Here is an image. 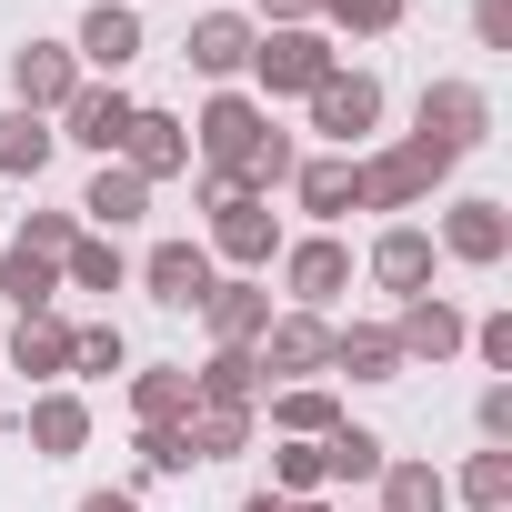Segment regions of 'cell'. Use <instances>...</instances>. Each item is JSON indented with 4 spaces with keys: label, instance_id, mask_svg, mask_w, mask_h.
I'll return each instance as SVG.
<instances>
[{
    "label": "cell",
    "instance_id": "22",
    "mask_svg": "<svg viewBox=\"0 0 512 512\" xmlns=\"http://www.w3.org/2000/svg\"><path fill=\"white\" fill-rule=\"evenodd\" d=\"M332 372H352V382H402L392 322H332Z\"/></svg>",
    "mask_w": 512,
    "mask_h": 512
},
{
    "label": "cell",
    "instance_id": "1",
    "mask_svg": "<svg viewBox=\"0 0 512 512\" xmlns=\"http://www.w3.org/2000/svg\"><path fill=\"white\" fill-rule=\"evenodd\" d=\"M191 151H201V171H221V181H241V191H292V131H272V111L251 101V91H211L201 101V121H191Z\"/></svg>",
    "mask_w": 512,
    "mask_h": 512
},
{
    "label": "cell",
    "instance_id": "4",
    "mask_svg": "<svg viewBox=\"0 0 512 512\" xmlns=\"http://www.w3.org/2000/svg\"><path fill=\"white\" fill-rule=\"evenodd\" d=\"M332 71H342V51H332V31H322V21H302V31H262V41H251V81H262L272 101H282V91H292V101H312Z\"/></svg>",
    "mask_w": 512,
    "mask_h": 512
},
{
    "label": "cell",
    "instance_id": "40",
    "mask_svg": "<svg viewBox=\"0 0 512 512\" xmlns=\"http://www.w3.org/2000/svg\"><path fill=\"white\" fill-rule=\"evenodd\" d=\"M141 472H191V442L181 432H141Z\"/></svg>",
    "mask_w": 512,
    "mask_h": 512
},
{
    "label": "cell",
    "instance_id": "2",
    "mask_svg": "<svg viewBox=\"0 0 512 512\" xmlns=\"http://www.w3.org/2000/svg\"><path fill=\"white\" fill-rule=\"evenodd\" d=\"M201 211H211V251H221V262L272 272V251H282V211H272L262 191H241V181L201 171Z\"/></svg>",
    "mask_w": 512,
    "mask_h": 512
},
{
    "label": "cell",
    "instance_id": "15",
    "mask_svg": "<svg viewBox=\"0 0 512 512\" xmlns=\"http://www.w3.org/2000/svg\"><path fill=\"white\" fill-rule=\"evenodd\" d=\"M201 322H211V352H251L272 332V282H211V302H201Z\"/></svg>",
    "mask_w": 512,
    "mask_h": 512
},
{
    "label": "cell",
    "instance_id": "12",
    "mask_svg": "<svg viewBox=\"0 0 512 512\" xmlns=\"http://www.w3.org/2000/svg\"><path fill=\"white\" fill-rule=\"evenodd\" d=\"M131 181H171V171H191V121L181 111H131V131H121V151H111Z\"/></svg>",
    "mask_w": 512,
    "mask_h": 512
},
{
    "label": "cell",
    "instance_id": "20",
    "mask_svg": "<svg viewBox=\"0 0 512 512\" xmlns=\"http://www.w3.org/2000/svg\"><path fill=\"white\" fill-rule=\"evenodd\" d=\"M342 422H352V412H342L332 382H282V392H272V432H282V442H332Z\"/></svg>",
    "mask_w": 512,
    "mask_h": 512
},
{
    "label": "cell",
    "instance_id": "32",
    "mask_svg": "<svg viewBox=\"0 0 512 512\" xmlns=\"http://www.w3.org/2000/svg\"><path fill=\"white\" fill-rule=\"evenodd\" d=\"M382 462H392V442H382V432H362V422H342V432L322 442V472H332V482H372Z\"/></svg>",
    "mask_w": 512,
    "mask_h": 512
},
{
    "label": "cell",
    "instance_id": "11",
    "mask_svg": "<svg viewBox=\"0 0 512 512\" xmlns=\"http://www.w3.org/2000/svg\"><path fill=\"white\" fill-rule=\"evenodd\" d=\"M71 91H81L71 41H21V51H11V111H41V121H51Z\"/></svg>",
    "mask_w": 512,
    "mask_h": 512
},
{
    "label": "cell",
    "instance_id": "7",
    "mask_svg": "<svg viewBox=\"0 0 512 512\" xmlns=\"http://www.w3.org/2000/svg\"><path fill=\"white\" fill-rule=\"evenodd\" d=\"M282 292H292V312H332V302L352 292V251H342L332 231L282 241Z\"/></svg>",
    "mask_w": 512,
    "mask_h": 512
},
{
    "label": "cell",
    "instance_id": "41",
    "mask_svg": "<svg viewBox=\"0 0 512 512\" xmlns=\"http://www.w3.org/2000/svg\"><path fill=\"white\" fill-rule=\"evenodd\" d=\"M302 21H322V0H262V31H302Z\"/></svg>",
    "mask_w": 512,
    "mask_h": 512
},
{
    "label": "cell",
    "instance_id": "14",
    "mask_svg": "<svg viewBox=\"0 0 512 512\" xmlns=\"http://www.w3.org/2000/svg\"><path fill=\"white\" fill-rule=\"evenodd\" d=\"M141 282H151L161 312H201V302H211V251H201V241H151V251H141Z\"/></svg>",
    "mask_w": 512,
    "mask_h": 512
},
{
    "label": "cell",
    "instance_id": "27",
    "mask_svg": "<svg viewBox=\"0 0 512 512\" xmlns=\"http://www.w3.org/2000/svg\"><path fill=\"white\" fill-rule=\"evenodd\" d=\"M372 492H382V512H452V482L432 462H402V452L372 472Z\"/></svg>",
    "mask_w": 512,
    "mask_h": 512
},
{
    "label": "cell",
    "instance_id": "3",
    "mask_svg": "<svg viewBox=\"0 0 512 512\" xmlns=\"http://www.w3.org/2000/svg\"><path fill=\"white\" fill-rule=\"evenodd\" d=\"M442 181H452V151H432V141L352 151V191H362V211H422Z\"/></svg>",
    "mask_w": 512,
    "mask_h": 512
},
{
    "label": "cell",
    "instance_id": "9",
    "mask_svg": "<svg viewBox=\"0 0 512 512\" xmlns=\"http://www.w3.org/2000/svg\"><path fill=\"white\" fill-rule=\"evenodd\" d=\"M131 111H141V101H131V91H121V81H81V91H71V101H61V111H51V131H61V141H81V151H101V161H111V151H121V131H131Z\"/></svg>",
    "mask_w": 512,
    "mask_h": 512
},
{
    "label": "cell",
    "instance_id": "44",
    "mask_svg": "<svg viewBox=\"0 0 512 512\" xmlns=\"http://www.w3.org/2000/svg\"><path fill=\"white\" fill-rule=\"evenodd\" d=\"M282 512H332V502H322V492H312V502H282Z\"/></svg>",
    "mask_w": 512,
    "mask_h": 512
},
{
    "label": "cell",
    "instance_id": "36",
    "mask_svg": "<svg viewBox=\"0 0 512 512\" xmlns=\"http://www.w3.org/2000/svg\"><path fill=\"white\" fill-rule=\"evenodd\" d=\"M402 11H412V0H322V21H332V31H352V41L402 31Z\"/></svg>",
    "mask_w": 512,
    "mask_h": 512
},
{
    "label": "cell",
    "instance_id": "31",
    "mask_svg": "<svg viewBox=\"0 0 512 512\" xmlns=\"http://www.w3.org/2000/svg\"><path fill=\"white\" fill-rule=\"evenodd\" d=\"M181 442H191V462H231V452L251 442V412H221V402H191Z\"/></svg>",
    "mask_w": 512,
    "mask_h": 512
},
{
    "label": "cell",
    "instance_id": "8",
    "mask_svg": "<svg viewBox=\"0 0 512 512\" xmlns=\"http://www.w3.org/2000/svg\"><path fill=\"white\" fill-rule=\"evenodd\" d=\"M71 61H81V81H121V71L141 61V11H131V0H91Z\"/></svg>",
    "mask_w": 512,
    "mask_h": 512
},
{
    "label": "cell",
    "instance_id": "21",
    "mask_svg": "<svg viewBox=\"0 0 512 512\" xmlns=\"http://www.w3.org/2000/svg\"><path fill=\"white\" fill-rule=\"evenodd\" d=\"M292 201L332 231L342 211H362V191H352V151H322V161H292Z\"/></svg>",
    "mask_w": 512,
    "mask_h": 512
},
{
    "label": "cell",
    "instance_id": "23",
    "mask_svg": "<svg viewBox=\"0 0 512 512\" xmlns=\"http://www.w3.org/2000/svg\"><path fill=\"white\" fill-rule=\"evenodd\" d=\"M131 422H141V432H181V422H191V362L131 372Z\"/></svg>",
    "mask_w": 512,
    "mask_h": 512
},
{
    "label": "cell",
    "instance_id": "24",
    "mask_svg": "<svg viewBox=\"0 0 512 512\" xmlns=\"http://www.w3.org/2000/svg\"><path fill=\"white\" fill-rule=\"evenodd\" d=\"M11 372L61 382V372H71V322H61V312H21V332H11Z\"/></svg>",
    "mask_w": 512,
    "mask_h": 512
},
{
    "label": "cell",
    "instance_id": "43",
    "mask_svg": "<svg viewBox=\"0 0 512 512\" xmlns=\"http://www.w3.org/2000/svg\"><path fill=\"white\" fill-rule=\"evenodd\" d=\"M241 512H282V492H251V502H241Z\"/></svg>",
    "mask_w": 512,
    "mask_h": 512
},
{
    "label": "cell",
    "instance_id": "25",
    "mask_svg": "<svg viewBox=\"0 0 512 512\" xmlns=\"http://www.w3.org/2000/svg\"><path fill=\"white\" fill-rule=\"evenodd\" d=\"M81 442H91V402H81V392H41V402H31V452H41V462H71Z\"/></svg>",
    "mask_w": 512,
    "mask_h": 512
},
{
    "label": "cell",
    "instance_id": "33",
    "mask_svg": "<svg viewBox=\"0 0 512 512\" xmlns=\"http://www.w3.org/2000/svg\"><path fill=\"white\" fill-rule=\"evenodd\" d=\"M71 372H91V382L131 372V342H121V322H71Z\"/></svg>",
    "mask_w": 512,
    "mask_h": 512
},
{
    "label": "cell",
    "instance_id": "35",
    "mask_svg": "<svg viewBox=\"0 0 512 512\" xmlns=\"http://www.w3.org/2000/svg\"><path fill=\"white\" fill-rule=\"evenodd\" d=\"M332 472H322V442H272V492L282 502H312Z\"/></svg>",
    "mask_w": 512,
    "mask_h": 512
},
{
    "label": "cell",
    "instance_id": "19",
    "mask_svg": "<svg viewBox=\"0 0 512 512\" xmlns=\"http://www.w3.org/2000/svg\"><path fill=\"white\" fill-rule=\"evenodd\" d=\"M141 211H151V181H131L121 161H101V171H91V191H81V231L121 241V231H131Z\"/></svg>",
    "mask_w": 512,
    "mask_h": 512
},
{
    "label": "cell",
    "instance_id": "13",
    "mask_svg": "<svg viewBox=\"0 0 512 512\" xmlns=\"http://www.w3.org/2000/svg\"><path fill=\"white\" fill-rule=\"evenodd\" d=\"M372 121H382V81H372V71H332V81L312 91V131H322L332 151H352Z\"/></svg>",
    "mask_w": 512,
    "mask_h": 512
},
{
    "label": "cell",
    "instance_id": "5",
    "mask_svg": "<svg viewBox=\"0 0 512 512\" xmlns=\"http://www.w3.org/2000/svg\"><path fill=\"white\" fill-rule=\"evenodd\" d=\"M412 141H432V151H482L492 141V91L482 81H432L422 101H412Z\"/></svg>",
    "mask_w": 512,
    "mask_h": 512
},
{
    "label": "cell",
    "instance_id": "16",
    "mask_svg": "<svg viewBox=\"0 0 512 512\" xmlns=\"http://www.w3.org/2000/svg\"><path fill=\"white\" fill-rule=\"evenodd\" d=\"M462 332H472V322H462L442 292H412V302H402V322H392V342H402V372H412V362H432V372H442V362L462 352Z\"/></svg>",
    "mask_w": 512,
    "mask_h": 512
},
{
    "label": "cell",
    "instance_id": "39",
    "mask_svg": "<svg viewBox=\"0 0 512 512\" xmlns=\"http://www.w3.org/2000/svg\"><path fill=\"white\" fill-rule=\"evenodd\" d=\"M472 41L482 51H512V0H472Z\"/></svg>",
    "mask_w": 512,
    "mask_h": 512
},
{
    "label": "cell",
    "instance_id": "30",
    "mask_svg": "<svg viewBox=\"0 0 512 512\" xmlns=\"http://www.w3.org/2000/svg\"><path fill=\"white\" fill-rule=\"evenodd\" d=\"M61 282H71V292H121V282H131V262H121V241L81 231V241L61 251Z\"/></svg>",
    "mask_w": 512,
    "mask_h": 512
},
{
    "label": "cell",
    "instance_id": "37",
    "mask_svg": "<svg viewBox=\"0 0 512 512\" xmlns=\"http://www.w3.org/2000/svg\"><path fill=\"white\" fill-rule=\"evenodd\" d=\"M11 241H21V251H41V262H61V251L81 241V211H31V221H21Z\"/></svg>",
    "mask_w": 512,
    "mask_h": 512
},
{
    "label": "cell",
    "instance_id": "17",
    "mask_svg": "<svg viewBox=\"0 0 512 512\" xmlns=\"http://www.w3.org/2000/svg\"><path fill=\"white\" fill-rule=\"evenodd\" d=\"M432 262H442L432 231H422V221H392V231L372 241V262H362V272H372L392 302H412V292H432Z\"/></svg>",
    "mask_w": 512,
    "mask_h": 512
},
{
    "label": "cell",
    "instance_id": "10",
    "mask_svg": "<svg viewBox=\"0 0 512 512\" xmlns=\"http://www.w3.org/2000/svg\"><path fill=\"white\" fill-rule=\"evenodd\" d=\"M432 251H452V262H472V272H492L502 251H512V211H502L492 191H472V201H452V211H442V231H432Z\"/></svg>",
    "mask_w": 512,
    "mask_h": 512
},
{
    "label": "cell",
    "instance_id": "29",
    "mask_svg": "<svg viewBox=\"0 0 512 512\" xmlns=\"http://www.w3.org/2000/svg\"><path fill=\"white\" fill-rule=\"evenodd\" d=\"M0 302H11V312H51L61 302V262H41V251H0Z\"/></svg>",
    "mask_w": 512,
    "mask_h": 512
},
{
    "label": "cell",
    "instance_id": "38",
    "mask_svg": "<svg viewBox=\"0 0 512 512\" xmlns=\"http://www.w3.org/2000/svg\"><path fill=\"white\" fill-rule=\"evenodd\" d=\"M472 422H482V442H512V382H482Z\"/></svg>",
    "mask_w": 512,
    "mask_h": 512
},
{
    "label": "cell",
    "instance_id": "34",
    "mask_svg": "<svg viewBox=\"0 0 512 512\" xmlns=\"http://www.w3.org/2000/svg\"><path fill=\"white\" fill-rule=\"evenodd\" d=\"M452 492H462L472 512H502V502H512V442H492V452H472Z\"/></svg>",
    "mask_w": 512,
    "mask_h": 512
},
{
    "label": "cell",
    "instance_id": "26",
    "mask_svg": "<svg viewBox=\"0 0 512 512\" xmlns=\"http://www.w3.org/2000/svg\"><path fill=\"white\" fill-rule=\"evenodd\" d=\"M51 151H61V131L41 111H0V181H41Z\"/></svg>",
    "mask_w": 512,
    "mask_h": 512
},
{
    "label": "cell",
    "instance_id": "18",
    "mask_svg": "<svg viewBox=\"0 0 512 512\" xmlns=\"http://www.w3.org/2000/svg\"><path fill=\"white\" fill-rule=\"evenodd\" d=\"M251 41H262V31H251L241 11H201L191 41H181V61H191L201 81H241V71H251Z\"/></svg>",
    "mask_w": 512,
    "mask_h": 512
},
{
    "label": "cell",
    "instance_id": "42",
    "mask_svg": "<svg viewBox=\"0 0 512 512\" xmlns=\"http://www.w3.org/2000/svg\"><path fill=\"white\" fill-rule=\"evenodd\" d=\"M81 512H141L131 492H81Z\"/></svg>",
    "mask_w": 512,
    "mask_h": 512
},
{
    "label": "cell",
    "instance_id": "6",
    "mask_svg": "<svg viewBox=\"0 0 512 512\" xmlns=\"http://www.w3.org/2000/svg\"><path fill=\"white\" fill-rule=\"evenodd\" d=\"M251 362H262V392L272 382H312V372H332V322L322 312H272V332L251 342Z\"/></svg>",
    "mask_w": 512,
    "mask_h": 512
},
{
    "label": "cell",
    "instance_id": "28",
    "mask_svg": "<svg viewBox=\"0 0 512 512\" xmlns=\"http://www.w3.org/2000/svg\"><path fill=\"white\" fill-rule=\"evenodd\" d=\"M191 402H221V412H251V402H262V362H251V352H211V362L191 372Z\"/></svg>",
    "mask_w": 512,
    "mask_h": 512
}]
</instances>
